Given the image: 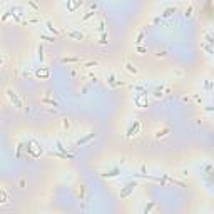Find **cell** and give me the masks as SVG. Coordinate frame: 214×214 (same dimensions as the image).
Here are the masks:
<instances>
[{"instance_id": "1", "label": "cell", "mask_w": 214, "mask_h": 214, "mask_svg": "<svg viewBox=\"0 0 214 214\" xmlns=\"http://www.w3.org/2000/svg\"><path fill=\"white\" fill-rule=\"evenodd\" d=\"M5 94H7V97H9L10 104L15 107V109H19V110H20V109H24V102H22V100H20V97L15 94V92H13V89H12V87L5 89Z\"/></svg>"}, {"instance_id": "2", "label": "cell", "mask_w": 214, "mask_h": 214, "mask_svg": "<svg viewBox=\"0 0 214 214\" xmlns=\"http://www.w3.org/2000/svg\"><path fill=\"white\" fill-rule=\"evenodd\" d=\"M35 77L40 79V80H47L50 77V70L47 67H39L35 70Z\"/></svg>"}, {"instance_id": "3", "label": "cell", "mask_w": 214, "mask_h": 214, "mask_svg": "<svg viewBox=\"0 0 214 214\" xmlns=\"http://www.w3.org/2000/svg\"><path fill=\"white\" fill-rule=\"evenodd\" d=\"M136 187H137V182H127L126 187H124V189L120 191V197H122V199H126L127 196L131 194V192H132V191H134Z\"/></svg>"}, {"instance_id": "4", "label": "cell", "mask_w": 214, "mask_h": 214, "mask_svg": "<svg viewBox=\"0 0 214 214\" xmlns=\"http://www.w3.org/2000/svg\"><path fill=\"white\" fill-rule=\"evenodd\" d=\"M67 35L70 37V39L77 40V42H82V40H84V34H82V32H79V30H75V29H69L67 30Z\"/></svg>"}, {"instance_id": "5", "label": "cell", "mask_w": 214, "mask_h": 214, "mask_svg": "<svg viewBox=\"0 0 214 214\" xmlns=\"http://www.w3.org/2000/svg\"><path fill=\"white\" fill-rule=\"evenodd\" d=\"M139 131H141V122H139V120H134V124L127 129V134H126V136L127 137H132V136H136Z\"/></svg>"}, {"instance_id": "6", "label": "cell", "mask_w": 214, "mask_h": 214, "mask_svg": "<svg viewBox=\"0 0 214 214\" xmlns=\"http://www.w3.org/2000/svg\"><path fill=\"white\" fill-rule=\"evenodd\" d=\"M55 146H57V151L60 152V154H64V156L67 157V159H74V154H70L67 149L62 146V142H60V141H57V142H55Z\"/></svg>"}, {"instance_id": "7", "label": "cell", "mask_w": 214, "mask_h": 214, "mask_svg": "<svg viewBox=\"0 0 214 214\" xmlns=\"http://www.w3.org/2000/svg\"><path fill=\"white\" fill-rule=\"evenodd\" d=\"M134 100L139 107H147V94H139Z\"/></svg>"}, {"instance_id": "8", "label": "cell", "mask_w": 214, "mask_h": 214, "mask_svg": "<svg viewBox=\"0 0 214 214\" xmlns=\"http://www.w3.org/2000/svg\"><path fill=\"white\" fill-rule=\"evenodd\" d=\"M124 69H126L131 75H137V74H139V69H137L132 62H126V64H124Z\"/></svg>"}, {"instance_id": "9", "label": "cell", "mask_w": 214, "mask_h": 214, "mask_svg": "<svg viewBox=\"0 0 214 214\" xmlns=\"http://www.w3.org/2000/svg\"><path fill=\"white\" fill-rule=\"evenodd\" d=\"M169 134H171V129H169V127H162V129L156 131L154 137H156V139H162V137H167Z\"/></svg>"}, {"instance_id": "10", "label": "cell", "mask_w": 214, "mask_h": 214, "mask_svg": "<svg viewBox=\"0 0 214 214\" xmlns=\"http://www.w3.org/2000/svg\"><path fill=\"white\" fill-rule=\"evenodd\" d=\"M96 137V134L94 132H89L85 137H82V139H79V141H75V146H82V144H85V142H89L90 139H94Z\"/></svg>"}, {"instance_id": "11", "label": "cell", "mask_w": 214, "mask_h": 214, "mask_svg": "<svg viewBox=\"0 0 214 214\" xmlns=\"http://www.w3.org/2000/svg\"><path fill=\"white\" fill-rule=\"evenodd\" d=\"M119 174H120V169L116 167V169H112V171H109V172H106V174H102V176L107 177V179H114V177H117Z\"/></svg>"}, {"instance_id": "12", "label": "cell", "mask_w": 214, "mask_h": 214, "mask_svg": "<svg viewBox=\"0 0 214 214\" xmlns=\"http://www.w3.org/2000/svg\"><path fill=\"white\" fill-rule=\"evenodd\" d=\"M62 62L64 64H79V62H82V59L80 57H64Z\"/></svg>"}, {"instance_id": "13", "label": "cell", "mask_w": 214, "mask_h": 214, "mask_svg": "<svg viewBox=\"0 0 214 214\" xmlns=\"http://www.w3.org/2000/svg\"><path fill=\"white\" fill-rule=\"evenodd\" d=\"M9 201V194H7V191L3 189V187H0V204H5Z\"/></svg>"}, {"instance_id": "14", "label": "cell", "mask_w": 214, "mask_h": 214, "mask_svg": "<svg viewBox=\"0 0 214 214\" xmlns=\"http://www.w3.org/2000/svg\"><path fill=\"white\" fill-rule=\"evenodd\" d=\"M82 67H84V69L99 67V62H97V60H87V62H84V64H82Z\"/></svg>"}, {"instance_id": "15", "label": "cell", "mask_w": 214, "mask_h": 214, "mask_svg": "<svg viewBox=\"0 0 214 214\" xmlns=\"http://www.w3.org/2000/svg\"><path fill=\"white\" fill-rule=\"evenodd\" d=\"M60 124H62V129H64V131H69V129L72 127V122H70V119H67V117H64Z\"/></svg>"}, {"instance_id": "16", "label": "cell", "mask_w": 214, "mask_h": 214, "mask_svg": "<svg viewBox=\"0 0 214 214\" xmlns=\"http://www.w3.org/2000/svg\"><path fill=\"white\" fill-rule=\"evenodd\" d=\"M154 207H156V201H151V203H149V204H147L146 207H144L142 214H149L151 211H152V209H154Z\"/></svg>"}, {"instance_id": "17", "label": "cell", "mask_w": 214, "mask_h": 214, "mask_svg": "<svg viewBox=\"0 0 214 214\" xmlns=\"http://www.w3.org/2000/svg\"><path fill=\"white\" fill-rule=\"evenodd\" d=\"M42 104H47V106H54V107H59V104L54 100V99H47V97H44L42 100H40Z\"/></svg>"}, {"instance_id": "18", "label": "cell", "mask_w": 214, "mask_h": 214, "mask_svg": "<svg viewBox=\"0 0 214 214\" xmlns=\"http://www.w3.org/2000/svg\"><path fill=\"white\" fill-rule=\"evenodd\" d=\"M45 25H47V29H49V32H52V34H55V35H59V34H60V32H59V30L55 29V27H54V24H52V22H49V20H47V22H45Z\"/></svg>"}, {"instance_id": "19", "label": "cell", "mask_w": 214, "mask_h": 214, "mask_svg": "<svg viewBox=\"0 0 214 214\" xmlns=\"http://www.w3.org/2000/svg\"><path fill=\"white\" fill-rule=\"evenodd\" d=\"M67 7H69V10H75L77 7H82V2H75V3H70V2H67Z\"/></svg>"}, {"instance_id": "20", "label": "cell", "mask_w": 214, "mask_h": 214, "mask_svg": "<svg viewBox=\"0 0 214 214\" xmlns=\"http://www.w3.org/2000/svg\"><path fill=\"white\" fill-rule=\"evenodd\" d=\"M92 17H96V12H87V13H85V15H84V17H82V22H87L89 19H92Z\"/></svg>"}, {"instance_id": "21", "label": "cell", "mask_w": 214, "mask_h": 214, "mask_svg": "<svg viewBox=\"0 0 214 214\" xmlns=\"http://www.w3.org/2000/svg\"><path fill=\"white\" fill-rule=\"evenodd\" d=\"M192 10H194L192 3H189V7H187V9L184 10V15H186V17H191V15H192Z\"/></svg>"}, {"instance_id": "22", "label": "cell", "mask_w": 214, "mask_h": 214, "mask_svg": "<svg viewBox=\"0 0 214 214\" xmlns=\"http://www.w3.org/2000/svg\"><path fill=\"white\" fill-rule=\"evenodd\" d=\"M27 5H29V7H30L32 10H34L35 13L39 12V5H37V3H34V2H30V0H29V2H27Z\"/></svg>"}, {"instance_id": "23", "label": "cell", "mask_w": 214, "mask_h": 214, "mask_svg": "<svg viewBox=\"0 0 214 214\" xmlns=\"http://www.w3.org/2000/svg\"><path fill=\"white\" fill-rule=\"evenodd\" d=\"M104 27H106V22H104V20H100V22H99V27H97V32L104 34Z\"/></svg>"}, {"instance_id": "24", "label": "cell", "mask_w": 214, "mask_h": 214, "mask_svg": "<svg viewBox=\"0 0 214 214\" xmlns=\"http://www.w3.org/2000/svg\"><path fill=\"white\" fill-rule=\"evenodd\" d=\"M142 40H144V32H141V34L137 35V39H136V44H137V45H141V44H142Z\"/></svg>"}, {"instance_id": "25", "label": "cell", "mask_w": 214, "mask_h": 214, "mask_svg": "<svg viewBox=\"0 0 214 214\" xmlns=\"http://www.w3.org/2000/svg\"><path fill=\"white\" fill-rule=\"evenodd\" d=\"M99 44H102V45H104V44H107V34H106V32H104V34H100V40H99Z\"/></svg>"}, {"instance_id": "26", "label": "cell", "mask_w": 214, "mask_h": 214, "mask_svg": "<svg viewBox=\"0 0 214 214\" xmlns=\"http://www.w3.org/2000/svg\"><path fill=\"white\" fill-rule=\"evenodd\" d=\"M39 59H40V62H44V47L42 45H39Z\"/></svg>"}, {"instance_id": "27", "label": "cell", "mask_w": 214, "mask_h": 214, "mask_svg": "<svg viewBox=\"0 0 214 214\" xmlns=\"http://www.w3.org/2000/svg\"><path fill=\"white\" fill-rule=\"evenodd\" d=\"M40 39H44V40H47V42H54V37H49V35H45V34H40Z\"/></svg>"}, {"instance_id": "28", "label": "cell", "mask_w": 214, "mask_h": 214, "mask_svg": "<svg viewBox=\"0 0 214 214\" xmlns=\"http://www.w3.org/2000/svg\"><path fill=\"white\" fill-rule=\"evenodd\" d=\"M137 52H139V55H142V54H146V47H142V45H137Z\"/></svg>"}, {"instance_id": "29", "label": "cell", "mask_w": 214, "mask_h": 214, "mask_svg": "<svg viewBox=\"0 0 214 214\" xmlns=\"http://www.w3.org/2000/svg\"><path fill=\"white\" fill-rule=\"evenodd\" d=\"M156 57H166V50H159L156 54Z\"/></svg>"}, {"instance_id": "30", "label": "cell", "mask_w": 214, "mask_h": 214, "mask_svg": "<svg viewBox=\"0 0 214 214\" xmlns=\"http://www.w3.org/2000/svg\"><path fill=\"white\" fill-rule=\"evenodd\" d=\"M20 152H22V144L17 146V157H20Z\"/></svg>"}, {"instance_id": "31", "label": "cell", "mask_w": 214, "mask_h": 214, "mask_svg": "<svg viewBox=\"0 0 214 214\" xmlns=\"http://www.w3.org/2000/svg\"><path fill=\"white\" fill-rule=\"evenodd\" d=\"M0 65H2V57H0Z\"/></svg>"}, {"instance_id": "32", "label": "cell", "mask_w": 214, "mask_h": 214, "mask_svg": "<svg viewBox=\"0 0 214 214\" xmlns=\"http://www.w3.org/2000/svg\"><path fill=\"white\" fill-rule=\"evenodd\" d=\"M0 120H2V119H0Z\"/></svg>"}]
</instances>
